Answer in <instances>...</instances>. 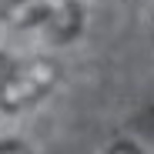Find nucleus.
Wrapping results in <instances>:
<instances>
[{
  "label": "nucleus",
  "instance_id": "obj_1",
  "mask_svg": "<svg viewBox=\"0 0 154 154\" xmlns=\"http://www.w3.org/2000/svg\"><path fill=\"white\" fill-rule=\"evenodd\" d=\"M54 81H57V67L50 60H34V64L14 67L7 84L0 87V111H17L30 100H37L44 91H50Z\"/></svg>",
  "mask_w": 154,
  "mask_h": 154
},
{
  "label": "nucleus",
  "instance_id": "obj_2",
  "mask_svg": "<svg viewBox=\"0 0 154 154\" xmlns=\"http://www.w3.org/2000/svg\"><path fill=\"white\" fill-rule=\"evenodd\" d=\"M57 7H60V0H10V4H4V20L27 27L40 17H50Z\"/></svg>",
  "mask_w": 154,
  "mask_h": 154
},
{
  "label": "nucleus",
  "instance_id": "obj_3",
  "mask_svg": "<svg viewBox=\"0 0 154 154\" xmlns=\"http://www.w3.org/2000/svg\"><path fill=\"white\" fill-rule=\"evenodd\" d=\"M0 154H30L20 141H0Z\"/></svg>",
  "mask_w": 154,
  "mask_h": 154
},
{
  "label": "nucleus",
  "instance_id": "obj_4",
  "mask_svg": "<svg viewBox=\"0 0 154 154\" xmlns=\"http://www.w3.org/2000/svg\"><path fill=\"white\" fill-rule=\"evenodd\" d=\"M14 67H17V64H14L10 57H4V54H0V87L7 84V77L14 74Z\"/></svg>",
  "mask_w": 154,
  "mask_h": 154
},
{
  "label": "nucleus",
  "instance_id": "obj_5",
  "mask_svg": "<svg viewBox=\"0 0 154 154\" xmlns=\"http://www.w3.org/2000/svg\"><path fill=\"white\" fill-rule=\"evenodd\" d=\"M111 154H137V151H134L131 144H124V141H117V144L111 147Z\"/></svg>",
  "mask_w": 154,
  "mask_h": 154
},
{
  "label": "nucleus",
  "instance_id": "obj_6",
  "mask_svg": "<svg viewBox=\"0 0 154 154\" xmlns=\"http://www.w3.org/2000/svg\"><path fill=\"white\" fill-rule=\"evenodd\" d=\"M60 4H64V7H74V10H81V4H84V0H60Z\"/></svg>",
  "mask_w": 154,
  "mask_h": 154
},
{
  "label": "nucleus",
  "instance_id": "obj_7",
  "mask_svg": "<svg viewBox=\"0 0 154 154\" xmlns=\"http://www.w3.org/2000/svg\"><path fill=\"white\" fill-rule=\"evenodd\" d=\"M0 20H4V0H0Z\"/></svg>",
  "mask_w": 154,
  "mask_h": 154
}]
</instances>
